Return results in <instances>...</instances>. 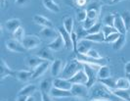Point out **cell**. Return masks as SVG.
<instances>
[{
  "mask_svg": "<svg viewBox=\"0 0 130 101\" xmlns=\"http://www.w3.org/2000/svg\"><path fill=\"white\" fill-rule=\"evenodd\" d=\"M89 97L91 100L99 101H124L115 95L103 83L97 81L92 88H89Z\"/></svg>",
  "mask_w": 130,
  "mask_h": 101,
  "instance_id": "obj_1",
  "label": "cell"
},
{
  "mask_svg": "<svg viewBox=\"0 0 130 101\" xmlns=\"http://www.w3.org/2000/svg\"><path fill=\"white\" fill-rule=\"evenodd\" d=\"M81 69H83V64L78 62L76 59L69 61L66 63V65L63 68V71L61 73V78L66 79V80H70Z\"/></svg>",
  "mask_w": 130,
  "mask_h": 101,
  "instance_id": "obj_2",
  "label": "cell"
},
{
  "mask_svg": "<svg viewBox=\"0 0 130 101\" xmlns=\"http://www.w3.org/2000/svg\"><path fill=\"white\" fill-rule=\"evenodd\" d=\"M101 66L98 65H90V64H83V70H84L85 74L87 76V88H92L96 82L98 81V70L100 69Z\"/></svg>",
  "mask_w": 130,
  "mask_h": 101,
  "instance_id": "obj_3",
  "label": "cell"
},
{
  "mask_svg": "<svg viewBox=\"0 0 130 101\" xmlns=\"http://www.w3.org/2000/svg\"><path fill=\"white\" fill-rule=\"evenodd\" d=\"M75 59L82 63V64H90V65H98V66H106L108 61L106 58H102V59H94V58H91L89 56H87L86 54H79L77 53Z\"/></svg>",
  "mask_w": 130,
  "mask_h": 101,
  "instance_id": "obj_4",
  "label": "cell"
},
{
  "mask_svg": "<svg viewBox=\"0 0 130 101\" xmlns=\"http://www.w3.org/2000/svg\"><path fill=\"white\" fill-rule=\"evenodd\" d=\"M71 92L73 97L76 98H86L89 96V88L86 84L82 83H73L71 89Z\"/></svg>",
  "mask_w": 130,
  "mask_h": 101,
  "instance_id": "obj_5",
  "label": "cell"
},
{
  "mask_svg": "<svg viewBox=\"0 0 130 101\" xmlns=\"http://www.w3.org/2000/svg\"><path fill=\"white\" fill-rule=\"evenodd\" d=\"M22 43L26 50H30V49L38 47L41 44V39L36 35H26Z\"/></svg>",
  "mask_w": 130,
  "mask_h": 101,
  "instance_id": "obj_6",
  "label": "cell"
},
{
  "mask_svg": "<svg viewBox=\"0 0 130 101\" xmlns=\"http://www.w3.org/2000/svg\"><path fill=\"white\" fill-rule=\"evenodd\" d=\"M6 47L8 50H10L12 52H16V53H24L26 51V49L24 47L23 43L21 41L14 39V38L8 39L6 41Z\"/></svg>",
  "mask_w": 130,
  "mask_h": 101,
  "instance_id": "obj_7",
  "label": "cell"
},
{
  "mask_svg": "<svg viewBox=\"0 0 130 101\" xmlns=\"http://www.w3.org/2000/svg\"><path fill=\"white\" fill-rule=\"evenodd\" d=\"M58 33L61 34L64 43H65V48L67 49H73V45H72V35L71 34L66 30L64 26H60L58 27Z\"/></svg>",
  "mask_w": 130,
  "mask_h": 101,
  "instance_id": "obj_8",
  "label": "cell"
},
{
  "mask_svg": "<svg viewBox=\"0 0 130 101\" xmlns=\"http://www.w3.org/2000/svg\"><path fill=\"white\" fill-rule=\"evenodd\" d=\"M14 76H15V71L10 69L8 64L5 62V60L2 58L1 64H0V80L3 81L7 77H13L14 78Z\"/></svg>",
  "mask_w": 130,
  "mask_h": 101,
  "instance_id": "obj_9",
  "label": "cell"
},
{
  "mask_svg": "<svg viewBox=\"0 0 130 101\" xmlns=\"http://www.w3.org/2000/svg\"><path fill=\"white\" fill-rule=\"evenodd\" d=\"M53 86L71 91L72 83L69 80H66L63 78H55V80H53Z\"/></svg>",
  "mask_w": 130,
  "mask_h": 101,
  "instance_id": "obj_10",
  "label": "cell"
},
{
  "mask_svg": "<svg viewBox=\"0 0 130 101\" xmlns=\"http://www.w3.org/2000/svg\"><path fill=\"white\" fill-rule=\"evenodd\" d=\"M54 51L51 50L50 48H48L47 46L44 48H42V49H40L37 53L35 54L36 56H38L40 57L41 59H43V60L45 61H49V62H53V61H55V56H54V53H53Z\"/></svg>",
  "mask_w": 130,
  "mask_h": 101,
  "instance_id": "obj_11",
  "label": "cell"
},
{
  "mask_svg": "<svg viewBox=\"0 0 130 101\" xmlns=\"http://www.w3.org/2000/svg\"><path fill=\"white\" fill-rule=\"evenodd\" d=\"M50 95L53 98H68V97H73L72 92L70 90H64L61 88H55L53 86L51 91H50Z\"/></svg>",
  "mask_w": 130,
  "mask_h": 101,
  "instance_id": "obj_12",
  "label": "cell"
},
{
  "mask_svg": "<svg viewBox=\"0 0 130 101\" xmlns=\"http://www.w3.org/2000/svg\"><path fill=\"white\" fill-rule=\"evenodd\" d=\"M33 22L38 25L40 27H53L54 24L51 20H49L48 18H46L42 15H34L33 16Z\"/></svg>",
  "mask_w": 130,
  "mask_h": 101,
  "instance_id": "obj_13",
  "label": "cell"
},
{
  "mask_svg": "<svg viewBox=\"0 0 130 101\" xmlns=\"http://www.w3.org/2000/svg\"><path fill=\"white\" fill-rule=\"evenodd\" d=\"M39 35H41L44 39H48V40L52 41L58 36L59 33L57 31H55L53 27H43L41 30V32L39 33Z\"/></svg>",
  "mask_w": 130,
  "mask_h": 101,
  "instance_id": "obj_14",
  "label": "cell"
},
{
  "mask_svg": "<svg viewBox=\"0 0 130 101\" xmlns=\"http://www.w3.org/2000/svg\"><path fill=\"white\" fill-rule=\"evenodd\" d=\"M69 81H71L72 84H73V83H82V84H86L88 79H87V76L85 74L84 70L81 69V70H79L73 77H72Z\"/></svg>",
  "mask_w": 130,
  "mask_h": 101,
  "instance_id": "obj_15",
  "label": "cell"
},
{
  "mask_svg": "<svg viewBox=\"0 0 130 101\" xmlns=\"http://www.w3.org/2000/svg\"><path fill=\"white\" fill-rule=\"evenodd\" d=\"M92 41L87 40L86 38L78 40L77 43V49H76V53L79 54H87V52L92 48Z\"/></svg>",
  "mask_w": 130,
  "mask_h": 101,
  "instance_id": "obj_16",
  "label": "cell"
},
{
  "mask_svg": "<svg viewBox=\"0 0 130 101\" xmlns=\"http://www.w3.org/2000/svg\"><path fill=\"white\" fill-rule=\"evenodd\" d=\"M49 67H51V64H50L49 61L43 62V63L40 64L35 70H33V75H32V78H31V79L34 80V79H37V78H39V77L43 76V75L47 72V70L49 69Z\"/></svg>",
  "mask_w": 130,
  "mask_h": 101,
  "instance_id": "obj_17",
  "label": "cell"
},
{
  "mask_svg": "<svg viewBox=\"0 0 130 101\" xmlns=\"http://www.w3.org/2000/svg\"><path fill=\"white\" fill-rule=\"evenodd\" d=\"M43 62H45V60L41 59L40 57L36 56V55H32V56H28L26 59V64L27 67L31 68L32 70H35L38 67L40 64H42Z\"/></svg>",
  "mask_w": 130,
  "mask_h": 101,
  "instance_id": "obj_18",
  "label": "cell"
},
{
  "mask_svg": "<svg viewBox=\"0 0 130 101\" xmlns=\"http://www.w3.org/2000/svg\"><path fill=\"white\" fill-rule=\"evenodd\" d=\"M33 71H26V70H20V71H15V76L14 78H16L17 80L21 81H29L32 78Z\"/></svg>",
  "mask_w": 130,
  "mask_h": 101,
  "instance_id": "obj_19",
  "label": "cell"
},
{
  "mask_svg": "<svg viewBox=\"0 0 130 101\" xmlns=\"http://www.w3.org/2000/svg\"><path fill=\"white\" fill-rule=\"evenodd\" d=\"M47 47L50 48L53 51H60V50H62L63 48L65 47V43H64V40H63L61 34H59L58 36L47 45Z\"/></svg>",
  "mask_w": 130,
  "mask_h": 101,
  "instance_id": "obj_20",
  "label": "cell"
},
{
  "mask_svg": "<svg viewBox=\"0 0 130 101\" xmlns=\"http://www.w3.org/2000/svg\"><path fill=\"white\" fill-rule=\"evenodd\" d=\"M113 27L117 30V32L121 34H126V27L124 25V22L119 14L115 13V25Z\"/></svg>",
  "mask_w": 130,
  "mask_h": 101,
  "instance_id": "obj_21",
  "label": "cell"
},
{
  "mask_svg": "<svg viewBox=\"0 0 130 101\" xmlns=\"http://www.w3.org/2000/svg\"><path fill=\"white\" fill-rule=\"evenodd\" d=\"M50 68H51V75H52L53 77L56 78L63 71V62H62L61 59H56L55 61L52 62Z\"/></svg>",
  "mask_w": 130,
  "mask_h": 101,
  "instance_id": "obj_22",
  "label": "cell"
},
{
  "mask_svg": "<svg viewBox=\"0 0 130 101\" xmlns=\"http://www.w3.org/2000/svg\"><path fill=\"white\" fill-rule=\"evenodd\" d=\"M5 27L8 32L12 33L16 32L20 27H22V22L19 19H11V20H8L5 23Z\"/></svg>",
  "mask_w": 130,
  "mask_h": 101,
  "instance_id": "obj_23",
  "label": "cell"
},
{
  "mask_svg": "<svg viewBox=\"0 0 130 101\" xmlns=\"http://www.w3.org/2000/svg\"><path fill=\"white\" fill-rule=\"evenodd\" d=\"M43 6L45 7L48 11L52 12V13H59L61 11V8L54 0H42Z\"/></svg>",
  "mask_w": 130,
  "mask_h": 101,
  "instance_id": "obj_24",
  "label": "cell"
},
{
  "mask_svg": "<svg viewBox=\"0 0 130 101\" xmlns=\"http://www.w3.org/2000/svg\"><path fill=\"white\" fill-rule=\"evenodd\" d=\"M35 91H36V85L31 83V84H27L23 88H21V90L18 92V95L28 97V96H32V94Z\"/></svg>",
  "mask_w": 130,
  "mask_h": 101,
  "instance_id": "obj_25",
  "label": "cell"
},
{
  "mask_svg": "<svg viewBox=\"0 0 130 101\" xmlns=\"http://www.w3.org/2000/svg\"><path fill=\"white\" fill-rule=\"evenodd\" d=\"M111 92L117 97L124 101H130V92L129 89H119V88H115V89H110Z\"/></svg>",
  "mask_w": 130,
  "mask_h": 101,
  "instance_id": "obj_26",
  "label": "cell"
},
{
  "mask_svg": "<svg viewBox=\"0 0 130 101\" xmlns=\"http://www.w3.org/2000/svg\"><path fill=\"white\" fill-rule=\"evenodd\" d=\"M87 40H90L92 42H96V43H102V42H105V35L103 34L102 32L100 33H97V34H88L86 37H85Z\"/></svg>",
  "mask_w": 130,
  "mask_h": 101,
  "instance_id": "obj_27",
  "label": "cell"
},
{
  "mask_svg": "<svg viewBox=\"0 0 130 101\" xmlns=\"http://www.w3.org/2000/svg\"><path fill=\"white\" fill-rule=\"evenodd\" d=\"M39 88H40V92L50 93V91L53 88V81L50 79H45V80L41 81Z\"/></svg>",
  "mask_w": 130,
  "mask_h": 101,
  "instance_id": "obj_28",
  "label": "cell"
},
{
  "mask_svg": "<svg viewBox=\"0 0 130 101\" xmlns=\"http://www.w3.org/2000/svg\"><path fill=\"white\" fill-rule=\"evenodd\" d=\"M111 77V70L110 68L106 66H102L98 70V79L99 80H104V79H108ZM98 80V81H99Z\"/></svg>",
  "mask_w": 130,
  "mask_h": 101,
  "instance_id": "obj_29",
  "label": "cell"
},
{
  "mask_svg": "<svg viewBox=\"0 0 130 101\" xmlns=\"http://www.w3.org/2000/svg\"><path fill=\"white\" fill-rule=\"evenodd\" d=\"M125 43H126V35L120 34V36L117 38V40L112 43V49L113 50H120L121 48H123Z\"/></svg>",
  "mask_w": 130,
  "mask_h": 101,
  "instance_id": "obj_30",
  "label": "cell"
},
{
  "mask_svg": "<svg viewBox=\"0 0 130 101\" xmlns=\"http://www.w3.org/2000/svg\"><path fill=\"white\" fill-rule=\"evenodd\" d=\"M98 81H100L101 83H103L106 88H108L109 89H115L117 88V80L113 78H108V79H104V80H99Z\"/></svg>",
  "mask_w": 130,
  "mask_h": 101,
  "instance_id": "obj_31",
  "label": "cell"
},
{
  "mask_svg": "<svg viewBox=\"0 0 130 101\" xmlns=\"http://www.w3.org/2000/svg\"><path fill=\"white\" fill-rule=\"evenodd\" d=\"M117 88L130 89V81L127 78H119L117 80Z\"/></svg>",
  "mask_w": 130,
  "mask_h": 101,
  "instance_id": "obj_32",
  "label": "cell"
},
{
  "mask_svg": "<svg viewBox=\"0 0 130 101\" xmlns=\"http://www.w3.org/2000/svg\"><path fill=\"white\" fill-rule=\"evenodd\" d=\"M13 38L14 39H16V40H19V41H22L24 40V38L26 37V35H25V30H24V27H20L16 32H14L13 34Z\"/></svg>",
  "mask_w": 130,
  "mask_h": 101,
  "instance_id": "obj_33",
  "label": "cell"
},
{
  "mask_svg": "<svg viewBox=\"0 0 130 101\" xmlns=\"http://www.w3.org/2000/svg\"><path fill=\"white\" fill-rule=\"evenodd\" d=\"M121 18L124 22V25H125V27H126V31L129 32L130 31V11L128 10H124L122 13L120 14Z\"/></svg>",
  "mask_w": 130,
  "mask_h": 101,
  "instance_id": "obj_34",
  "label": "cell"
},
{
  "mask_svg": "<svg viewBox=\"0 0 130 101\" xmlns=\"http://www.w3.org/2000/svg\"><path fill=\"white\" fill-rule=\"evenodd\" d=\"M73 25H74L73 19H72V17H67L65 21H64V25L63 26H64V27L70 34H72V32H73Z\"/></svg>",
  "mask_w": 130,
  "mask_h": 101,
  "instance_id": "obj_35",
  "label": "cell"
},
{
  "mask_svg": "<svg viewBox=\"0 0 130 101\" xmlns=\"http://www.w3.org/2000/svg\"><path fill=\"white\" fill-rule=\"evenodd\" d=\"M101 32L103 33V34L105 35V37H108L110 34H113V33H118L117 30L115 27H110V26H106V25L102 27Z\"/></svg>",
  "mask_w": 130,
  "mask_h": 101,
  "instance_id": "obj_36",
  "label": "cell"
},
{
  "mask_svg": "<svg viewBox=\"0 0 130 101\" xmlns=\"http://www.w3.org/2000/svg\"><path fill=\"white\" fill-rule=\"evenodd\" d=\"M75 33H76V34H77L78 40L84 39L85 37L88 35V33H87V31H86V30H85V28L82 27V26H79V27H77V31H76Z\"/></svg>",
  "mask_w": 130,
  "mask_h": 101,
  "instance_id": "obj_37",
  "label": "cell"
},
{
  "mask_svg": "<svg viewBox=\"0 0 130 101\" xmlns=\"http://www.w3.org/2000/svg\"><path fill=\"white\" fill-rule=\"evenodd\" d=\"M106 26H110V27H113L115 25V14H110V15H107L103 20Z\"/></svg>",
  "mask_w": 130,
  "mask_h": 101,
  "instance_id": "obj_38",
  "label": "cell"
},
{
  "mask_svg": "<svg viewBox=\"0 0 130 101\" xmlns=\"http://www.w3.org/2000/svg\"><path fill=\"white\" fill-rule=\"evenodd\" d=\"M97 23V20H93V19H89V18H87L86 20L83 22V24H82V27H84L86 31H88L89 28H91L95 24Z\"/></svg>",
  "mask_w": 130,
  "mask_h": 101,
  "instance_id": "obj_39",
  "label": "cell"
},
{
  "mask_svg": "<svg viewBox=\"0 0 130 101\" xmlns=\"http://www.w3.org/2000/svg\"><path fill=\"white\" fill-rule=\"evenodd\" d=\"M76 19L78 22L83 23L87 19V11L86 10H79L76 13Z\"/></svg>",
  "mask_w": 130,
  "mask_h": 101,
  "instance_id": "obj_40",
  "label": "cell"
},
{
  "mask_svg": "<svg viewBox=\"0 0 130 101\" xmlns=\"http://www.w3.org/2000/svg\"><path fill=\"white\" fill-rule=\"evenodd\" d=\"M101 30H102V25H101V23H96L91 28H89V30L87 31V33H88V34H97V33H100V32H101Z\"/></svg>",
  "mask_w": 130,
  "mask_h": 101,
  "instance_id": "obj_41",
  "label": "cell"
},
{
  "mask_svg": "<svg viewBox=\"0 0 130 101\" xmlns=\"http://www.w3.org/2000/svg\"><path fill=\"white\" fill-rule=\"evenodd\" d=\"M120 34L119 33H113V34H110L108 37H106V39H105V42H108V43H113L115 41L117 40V38L120 36Z\"/></svg>",
  "mask_w": 130,
  "mask_h": 101,
  "instance_id": "obj_42",
  "label": "cell"
},
{
  "mask_svg": "<svg viewBox=\"0 0 130 101\" xmlns=\"http://www.w3.org/2000/svg\"><path fill=\"white\" fill-rule=\"evenodd\" d=\"M86 55L89 56V57H91V58H94V59H102V58H103V57L99 54V52H98L97 50H95V49H93V48H91V49L87 52Z\"/></svg>",
  "mask_w": 130,
  "mask_h": 101,
  "instance_id": "obj_43",
  "label": "cell"
},
{
  "mask_svg": "<svg viewBox=\"0 0 130 101\" xmlns=\"http://www.w3.org/2000/svg\"><path fill=\"white\" fill-rule=\"evenodd\" d=\"M72 45H73V52L76 53V49H77V43H78V37H77V34L75 32H72Z\"/></svg>",
  "mask_w": 130,
  "mask_h": 101,
  "instance_id": "obj_44",
  "label": "cell"
},
{
  "mask_svg": "<svg viewBox=\"0 0 130 101\" xmlns=\"http://www.w3.org/2000/svg\"><path fill=\"white\" fill-rule=\"evenodd\" d=\"M87 10H95V11H97L98 13H100V10H101V4H99V2H97V1L92 2L91 4L87 7Z\"/></svg>",
  "mask_w": 130,
  "mask_h": 101,
  "instance_id": "obj_45",
  "label": "cell"
},
{
  "mask_svg": "<svg viewBox=\"0 0 130 101\" xmlns=\"http://www.w3.org/2000/svg\"><path fill=\"white\" fill-rule=\"evenodd\" d=\"M87 11V18L89 19H93V20H97L99 13L95 10H86Z\"/></svg>",
  "mask_w": 130,
  "mask_h": 101,
  "instance_id": "obj_46",
  "label": "cell"
},
{
  "mask_svg": "<svg viewBox=\"0 0 130 101\" xmlns=\"http://www.w3.org/2000/svg\"><path fill=\"white\" fill-rule=\"evenodd\" d=\"M31 0H15V4L18 7H25L26 6Z\"/></svg>",
  "mask_w": 130,
  "mask_h": 101,
  "instance_id": "obj_47",
  "label": "cell"
},
{
  "mask_svg": "<svg viewBox=\"0 0 130 101\" xmlns=\"http://www.w3.org/2000/svg\"><path fill=\"white\" fill-rule=\"evenodd\" d=\"M41 101H54L53 97L50 95V93L41 92Z\"/></svg>",
  "mask_w": 130,
  "mask_h": 101,
  "instance_id": "obj_48",
  "label": "cell"
},
{
  "mask_svg": "<svg viewBox=\"0 0 130 101\" xmlns=\"http://www.w3.org/2000/svg\"><path fill=\"white\" fill-rule=\"evenodd\" d=\"M87 3V0H75V5L76 6H84Z\"/></svg>",
  "mask_w": 130,
  "mask_h": 101,
  "instance_id": "obj_49",
  "label": "cell"
},
{
  "mask_svg": "<svg viewBox=\"0 0 130 101\" xmlns=\"http://www.w3.org/2000/svg\"><path fill=\"white\" fill-rule=\"evenodd\" d=\"M124 71H125V75H126V76H127V75H130V61L125 64V66H124Z\"/></svg>",
  "mask_w": 130,
  "mask_h": 101,
  "instance_id": "obj_50",
  "label": "cell"
},
{
  "mask_svg": "<svg viewBox=\"0 0 130 101\" xmlns=\"http://www.w3.org/2000/svg\"><path fill=\"white\" fill-rule=\"evenodd\" d=\"M64 2L69 6H75V0H64Z\"/></svg>",
  "mask_w": 130,
  "mask_h": 101,
  "instance_id": "obj_51",
  "label": "cell"
},
{
  "mask_svg": "<svg viewBox=\"0 0 130 101\" xmlns=\"http://www.w3.org/2000/svg\"><path fill=\"white\" fill-rule=\"evenodd\" d=\"M26 99H27V97H26V96H19V95H18L17 100L16 101H26Z\"/></svg>",
  "mask_w": 130,
  "mask_h": 101,
  "instance_id": "obj_52",
  "label": "cell"
},
{
  "mask_svg": "<svg viewBox=\"0 0 130 101\" xmlns=\"http://www.w3.org/2000/svg\"><path fill=\"white\" fill-rule=\"evenodd\" d=\"M26 101H35V98H34L33 96H28Z\"/></svg>",
  "mask_w": 130,
  "mask_h": 101,
  "instance_id": "obj_53",
  "label": "cell"
},
{
  "mask_svg": "<svg viewBox=\"0 0 130 101\" xmlns=\"http://www.w3.org/2000/svg\"><path fill=\"white\" fill-rule=\"evenodd\" d=\"M1 1V7L4 8L5 7V4H6V0H0Z\"/></svg>",
  "mask_w": 130,
  "mask_h": 101,
  "instance_id": "obj_54",
  "label": "cell"
},
{
  "mask_svg": "<svg viewBox=\"0 0 130 101\" xmlns=\"http://www.w3.org/2000/svg\"><path fill=\"white\" fill-rule=\"evenodd\" d=\"M103 2H105V3H110V4H111L112 3V0H102Z\"/></svg>",
  "mask_w": 130,
  "mask_h": 101,
  "instance_id": "obj_55",
  "label": "cell"
},
{
  "mask_svg": "<svg viewBox=\"0 0 130 101\" xmlns=\"http://www.w3.org/2000/svg\"><path fill=\"white\" fill-rule=\"evenodd\" d=\"M120 1H122V0H112V3L111 4H117V3L120 2Z\"/></svg>",
  "mask_w": 130,
  "mask_h": 101,
  "instance_id": "obj_56",
  "label": "cell"
},
{
  "mask_svg": "<svg viewBox=\"0 0 130 101\" xmlns=\"http://www.w3.org/2000/svg\"><path fill=\"white\" fill-rule=\"evenodd\" d=\"M126 78H127V79L129 80V81H130V75H127V76H126Z\"/></svg>",
  "mask_w": 130,
  "mask_h": 101,
  "instance_id": "obj_57",
  "label": "cell"
},
{
  "mask_svg": "<svg viewBox=\"0 0 130 101\" xmlns=\"http://www.w3.org/2000/svg\"><path fill=\"white\" fill-rule=\"evenodd\" d=\"M72 101H82V100H80V99H72Z\"/></svg>",
  "mask_w": 130,
  "mask_h": 101,
  "instance_id": "obj_58",
  "label": "cell"
},
{
  "mask_svg": "<svg viewBox=\"0 0 130 101\" xmlns=\"http://www.w3.org/2000/svg\"><path fill=\"white\" fill-rule=\"evenodd\" d=\"M91 101H99V100H91Z\"/></svg>",
  "mask_w": 130,
  "mask_h": 101,
  "instance_id": "obj_59",
  "label": "cell"
},
{
  "mask_svg": "<svg viewBox=\"0 0 130 101\" xmlns=\"http://www.w3.org/2000/svg\"><path fill=\"white\" fill-rule=\"evenodd\" d=\"M3 101H6V100H3Z\"/></svg>",
  "mask_w": 130,
  "mask_h": 101,
  "instance_id": "obj_60",
  "label": "cell"
},
{
  "mask_svg": "<svg viewBox=\"0 0 130 101\" xmlns=\"http://www.w3.org/2000/svg\"><path fill=\"white\" fill-rule=\"evenodd\" d=\"M6 1H8V0H6Z\"/></svg>",
  "mask_w": 130,
  "mask_h": 101,
  "instance_id": "obj_61",
  "label": "cell"
},
{
  "mask_svg": "<svg viewBox=\"0 0 130 101\" xmlns=\"http://www.w3.org/2000/svg\"><path fill=\"white\" fill-rule=\"evenodd\" d=\"M129 33H130V31H129Z\"/></svg>",
  "mask_w": 130,
  "mask_h": 101,
  "instance_id": "obj_62",
  "label": "cell"
}]
</instances>
